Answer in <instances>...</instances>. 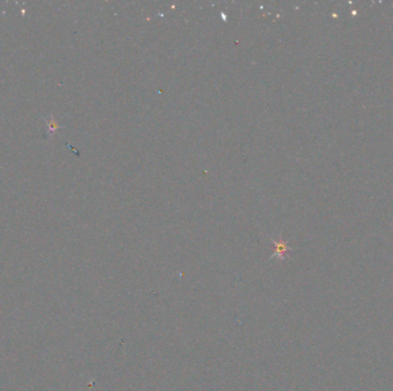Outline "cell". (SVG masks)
Here are the masks:
<instances>
[{
	"label": "cell",
	"mask_w": 393,
	"mask_h": 391,
	"mask_svg": "<svg viewBox=\"0 0 393 391\" xmlns=\"http://www.w3.org/2000/svg\"><path fill=\"white\" fill-rule=\"evenodd\" d=\"M273 242L275 245V249L276 250H275V254L271 256L270 258H275V257H277L280 259L285 258V254L290 250L289 247L286 246V243L283 242L282 240H280V241H275V240H273Z\"/></svg>",
	"instance_id": "1"
}]
</instances>
